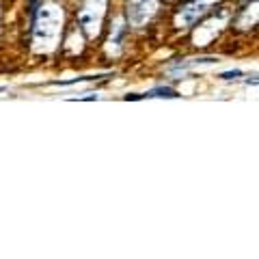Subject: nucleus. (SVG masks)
I'll list each match as a JSON object with an SVG mask.
<instances>
[{
  "mask_svg": "<svg viewBox=\"0 0 259 259\" xmlns=\"http://www.w3.org/2000/svg\"><path fill=\"white\" fill-rule=\"evenodd\" d=\"M65 35V7L59 0H41L32 11L30 50L39 56H50L61 48Z\"/></svg>",
  "mask_w": 259,
  "mask_h": 259,
  "instance_id": "f257e3e1",
  "label": "nucleus"
},
{
  "mask_svg": "<svg viewBox=\"0 0 259 259\" xmlns=\"http://www.w3.org/2000/svg\"><path fill=\"white\" fill-rule=\"evenodd\" d=\"M108 18V0H80L76 11V26L84 32L89 41L102 37Z\"/></svg>",
  "mask_w": 259,
  "mask_h": 259,
  "instance_id": "f03ea898",
  "label": "nucleus"
},
{
  "mask_svg": "<svg viewBox=\"0 0 259 259\" xmlns=\"http://www.w3.org/2000/svg\"><path fill=\"white\" fill-rule=\"evenodd\" d=\"M123 18L130 28H147L160 11V0H125Z\"/></svg>",
  "mask_w": 259,
  "mask_h": 259,
  "instance_id": "7ed1b4c3",
  "label": "nucleus"
},
{
  "mask_svg": "<svg viewBox=\"0 0 259 259\" xmlns=\"http://www.w3.org/2000/svg\"><path fill=\"white\" fill-rule=\"evenodd\" d=\"M214 3L212 0H186V3L177 9L175 18H173V26L177 30H188L194 28L197 24L209 15V7Z\"/></svg>",
  "mask_w": 259,
  "mask_h": 259,
  "instance_id": "20e7f679",
  "label": "nucleus"
},
{
  "mask_svg": "<svg viewBox=\"0 0 259 259\" xmlns=\"http://www.w3.org/2000/svg\"><path fill=\"white\" fill-rule=\"evenodd\" d=\"M127 32H130V26H127V22L123 18V13H117L115 18H112L110 26H108V39H106L104 50H106L110 56H119L125 50Z\"/></svg>",
  "mask_w": 259,
  "mask_h": 259,
  "instance_id": "39448f33",
  "label": "nucleus"
},
{
  "mask_svg": "<svg viewBox=\"0 0 259 259\" xmlns=\"http://www.w3.org/2000/svg\"><path fill=\"white\" fill-rule=\"evenodd\" d=\"M147 97H180V93L171 87H158V89H151Z\"/></svg>",
  "mask_w": 259,
  "mask_h": 259,
  "instance_id": "423d86ee",
  "label": "nucleus"
},
{
  "mask_svg": "<svg viewBox=\"0 0 259 259\" xmlns=\"http://www.w3.org/2000/svg\"><path fill=\"white\" fill-rule=\"evenodd\" d=\"M240 76H242L240 69H233V71H227V74H221L223 80H231V78H240Z\"/></svg>",
  "mask_w": 259,
  "mask_h": 259,
  "instance_id": "0eeeda50",
  "label": "nucleus"
}]
</instances>
